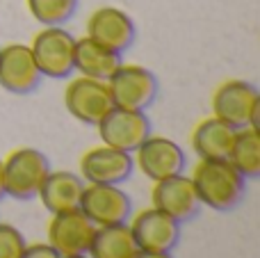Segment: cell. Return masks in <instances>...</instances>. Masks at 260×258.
<instances>
[{
	"label": "cell",
	"mask_w": 260,
	"mask_h": 258,
	"mask_svg": "<svg viewBox=\"0 0 260 258\" xmlns=\"http://www.w3.org/2000/svg\"><path fill=\"white\" fill-rule=\"evenodd\" d=\"M189 178L194 183L201 206L219 213L238 208L247 192V178L229 163V158H199Z\"/></svg>",
	"instance_id": "6da1fadb"
},
{
	"label": "cell",
	"mask_w": 260,
	"mask_h": 258,
	"mask_svg": "<svg viewBox=\"0 0 260 258\" xmlns=\"http://www.w3.org/2000/svg\"><path fill=\"white\" fill-rule=\"evenodd\" d=\"M50 172L46 153L32 146H21L3 160V192L18 201L35 199Z\"/></svg>",
	"instance_id": "7a4b0ae2"
},
{
	"label": "cell",
	"mask_w": 260,
	"mask_h": 258,
	"mask_svg": "<svg viewBox=\"0 0 260 258\" xmlns=\"http://www.w3.org/2000/svg\"><path fill=\"white\" fill-rule=\"evenodd\" d=\"M260 114L258 87L247 80H226L212 94V117L233 128L256 126Z\"/></svg>",
	"instance_id": "3957f363"
},
{
	"label": "cell",
	"mask_w": 260,
	"mask_h": 258,
	"mask_svg": "<svg viewBox=\"0 0 260 258\" xmlns=\"http://www.w3.org/2000/svg\"><path fill=\"white\" fill-rule=\"evenodd\" d=\"M73 48L76 37L62 25H44L30 44L32 57L41 76L69 78L73 73Z\"/></svg>",
	"instance_id": "277c9868"
},
{
	"label": "cell",
	"mask_w": 260,
	"mask_h": 258,
	"mask_svg": "<svg viewBox=\"0 0 260 258\" xmlns=\"http://www.w3.org/2000/svg\"><path fill=\"white\" fill-rule=\"evenodd\" d=\"M108 87L117 108L142 110L146 112L157 96V78L151 69L139 64H119V69L108 78Z\"/></svg>",
	"instance_id": "5b68a950"
},
{
	"label": "cell",
	"mask_w": 260,
	"mask_h": 258,
	"mask_svg": "<svg viewBox=\"0 0 260 258\" xmlns=\"http://www.w3.org/2000/svg\"><path fill=\"white\" fill-rule=\"evenodd\" d=\"M64 108L80 123L96 126L114 108V101L105 80L78 76L69 80L67 89H64Z\"/></svg>",
	"instance_id": "8992f818"
},
{
	"label": "cell",
	"mask_w": 260,
	"mask_h": 258,
	"mask_svg": "<svg viewBox=\"0 0 260 258\" xmlns=\"http://www.w3.org/2000/svg\"><path fill=\"white\" fill-rule=\"evenodd\" d=\"M80 210L94 227L128 224L133 215V201L119 185L105 183H85L80 199Z\"/></svg>",
	"instance_id": "52a82bcc"
},
{
	"label": "cell",
	"mask_w": 260,
	"mask_h": 258,
	"mask_svg": "<svg viewBox=\"0 0 260 258\" xmlns=\"http://www.w3.org/2000/svg\"><path fill=\"white\" fill-rule=\"evenodd\" d=\"M133 163L148 181L155 183L185 172V151L178 142L151 133L133 151Z\"/></svg>",
	"instance_id": "ba28073f"
},
{
	"label": "cell",
	"mask_w": 260,
	"mask_h": 258,
	"mask_svg": "<svg viewBox=\"0 0 260 258\" xmlns=\"http://www.w3.org/2000/svg\"><path fill=\"white\" fill-rule=\"evenodd\" d=\"M99 137L105 146L133 153L148 135H151V119L142 110H126L114 105L99 123Z\"/></svg>",
	"instance_id": "9c48e42d"
},
{
	"label": "cell",
	"mask_w": 260,
	"mask_h": 258,
	"mask_svg": "<svg viewBox=\"0 0 260 258\" xmlns=\"http://www.w3.org/2000/svg\"><path fill=\"white\" fill-rule=\"evenodd\" d=\"M151 206L160 213L169 215L178 224L194 219L201 210V201H199V195L194 190V183L185 174H176V176L153 183Z\"/></svg>",
	"instance_id": "30bf717a"
},
{
	"label": "cell",
	"mask_w": 260,
	"mask_h": 258,
	"mask_svg": "<svg viewBox=\"0 0 260 258\" xmlns=\"http://www.w3.org/2000/svg\"><path fill=\"white\" fill-rule=\"evenodd\" d=\"M80 174L85 183H105V185H121L128 181L135 169L133 153L112 149V146H94L80 158Z\"/></svg>",
	"instance_id": "8fae6325"
},
{
	"label": "cell",
	"mask_w": 260,
	"mask_h": 258,
	"mask_svg": "<svg viewBox=\"0 0 260 258\" xmlns=\"http://www.w3.org/2000/svg\"><path fill=\"white\" fill-rule=\"evenodd\" d=\"M128 224L135 238V245L142 251H171L180 240V224L157 208H144L137 215H130Z\"/></svg>",
	"instance_id": "7c38bea8"
},
{
	"label": "cell",
	"mask_w": 260,
	"mask_h": 258,
	"mask_svg": "<svg viewBox=\"0 0 260 258\" xmlns=\"http://www.w3.org/2000/svg\"><path fill=\"white\" fill-rule=\"evenodd\" d=\"M96 227L87 219V215L80 208L55 213L48 222V245L57 251L59 256H73V254H87L91 236Z\"/></svg>",
	"instance_id": "4fadbf2b"
},
{
	"label": "cell",
	"mask_w": 260,
	"mask_h": 258,
	"mask_svg": "<svg viewBox=\"0 0 260 258\" xmlns=\"http://www.w3.org/2000/svg\"><path fill=\"white\" fill-rule=\"evenodd\" d=\"M87 37L114 53H126L137 37V27L123 9L99 7L87 18Z\"/></svg>",
	"instance_id": "5bb4252c"
},
{
	"label": "cell",
	"mask_w": 260,
	"mask_h": 258,
	"mask_svg": "<svg viewBox=\"0 0 260 258\" xmlns=\"http://www.w3.org/2000/svg\"><path fill=\"white\" fill-rule=\"evenodd\" d=\"M41 82V73L30 46L7 44L0 48V87L9 94H32Z\"/></svg>",
	"instance_id": "9a60e30c"
},
{
	"label": "cell",
	"mask_w": 260,
	"mask_h": 258,
	"mask_svg": "<svg viewBox=\"0 0 260 258\" xmlns=\"http://www.w3.org/2000/svg\"><path fill=\"white\" fill-rule=\"evenodd\" d=\"M82 190H85V181L73 172H53L50 169L48 176L44 178L37 197L41 199L44 208L50 215L64 213V210L80 208Z\"/></svg>",
	"instance_id": "2e32d148"
},
{
	"label": "cell",
	"mask_w": 260,
	"mask_h": 258,
	"mask_svg": "<svg viewBox=\"0 0 260 258\" xmlns=\"http://www.w3.org/2000/svg\"><path fill=\"white\" fill-rule=\"evenodd\" d=\"M121 64V53L105 48V46L96 44L89 37L76 39V48H73V71L80 76L96 78V80H108Z\"/></svg>",
	"instance_id": "e0dca14e"
},
{
	"label": "cell",
	"mask_w": 260,
	"mask_h": 258,
	"mask_svg": "<svg viewBox=\"0 0 260 258\" xmlns=\"http://www.w3.org/2000/svg\"><path fill=\"white\" fill-rule=\"evenodd\" d=\"M235 131L238 128L229 126L226 121L217 117H208L194 126L192 131V151L201 160L210 158H229V151L233 146Z\"/></svg>",
	"instance_id": "ac0fdd59"
},
{
	"label": "cell",
	"mask_w": 260,
	"mask_h": 258,
	"mask_svg": "<svg viewBox=\"0 0 260 258\" xmlns=\"http://www.w3.org/2000/svg\"><path fill=\"white\" fill-rule=\"evenodd\" d=\"M135 254H137V245L128 224L96 227L87 249L89 258H133Z\"/></svg>",
	"instance_id": "d6986e66"
},
{
	"label": "cell",
	"mask_w": 260,
	"mask_h": 258,
	"mask_svg": "<svg viewBox=\"0 0 260 258\" xmlns=\"http://www.w3.org/2000/svg\"><path fill=\"white\" fill-rule=\"evenodd\" d=\"M229 163L244 178L260 176V133L256 126H244L235 131L233 146L229 151Z\"/></svg>",
	"instance_id": "ffe728a7"
},
{
	"label": "cell",
	"mask_w": 260,
	"mask_h": 258,
	"mask_svg": "<svg viewBox=\"0 0 260 258\" xmlns=\"http://www.w3.org/2000/svg\"><path fill=\"white\" fill-rule=\"evenodd\" d=\"M80 0H25L27 12L41 25H64L73 18Z\"/></svg>",
	"instance_id": "44dd1931"
},
{
	"label": "cell",
	"mask_w": 260,
	"mask_h": 258,
	"mask_svg": "<svg viewBox=\"0 0 260 258\" xmlns=\"http://www.w3.org/2000/svg\"><path fill=\"white\" fill-rule=\"evenodd\" d=\"M25 245V238L16 227L0 222V258H18Z\"/></svg>",
	"instance_id": "7402d4cb"
},
{
	"label": "cell",
	"mask_w": 260,
	"mask_h": 258,
	"mask_svg": "<svg viewBox=\"0 0 260 258\" xmlns=\"http://www.w3.org/2000/svg\"><path fill=\"white\" fill-rule=\"evenodd\" d=\"M18 258H62V256L48 242H37V245H25V249Z\"/></svg>",
	"instance_id": "603a6c76"
},
{
	"label": "cell",
	"mask_w": 260,
	"mask_h": 258,
	"mask_svg": "<svg viewBox=\"0 0 260 258\" xmlns=\"http://www.w3.org/2000/svg\"><path fill=\"white\" fill-rule=\"evenodd\" d=\"M133 258H174V256H171V251H142V249H137V254Z\"/></svg>",
	"instance_id": "cb8c5ba5"
},
{
	"label": "cell",
	"mask_w": 260,
	"mask_h": 258,
	"mask_svg": "<svg viewBox=\"0 0 260 258\" xmlns=\"http://www.w3.org/2000/svg\"><path fill=\"white\" fill-rule=\"evenodd\" d=\"M5 197V192H3V160H0V199Z\"/></svg>",
	"instance_id": "d4e9b609"
},
{
	"label": "cell",
	"mask_w": 260,
	"mask_h": 258,
	"mask_svg": "<svg viewBox=\"0 0 260 258\" xmlns=\"http://www.w3.org/2000/svg\"><path fill=\"white\" fill-rule=\"evenodd\" d=\"M62 258H89L87 254H73V256H62Z\"/></svg>",
	"instance_id": "484cf974"
}]
</instances>
